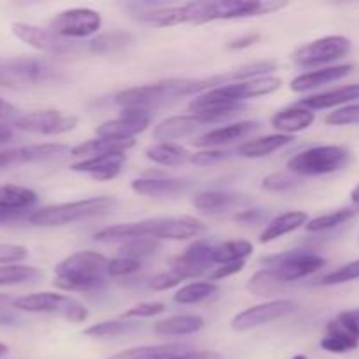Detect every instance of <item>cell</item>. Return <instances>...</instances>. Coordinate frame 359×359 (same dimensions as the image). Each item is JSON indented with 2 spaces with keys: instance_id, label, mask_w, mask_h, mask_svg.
<instances>
[{
  "instance_id": "61",
  "label": "cell",
  "mask_w": 359,
  "mask_h": 359,
  "mask_svg": "<svg viewBox=\"0 0 359 359\" xmlns=\"http://www.w3.org/2000/svg\"><path fill=\"white\" fill-rule=\"evenodd\" d=\"M7 353H9V347H7L6 344H2V342H0V358H4V356H6Z\"/></svg>"
},
{
  "instance_id": "5",
  "label": "cell",
  "mask_w": 359,
  "mask_h": 359,
  "mask_svg": "<svg viewBox=\"0 0 359 359\" xmlns=\"http://www.w3.org/2000/svg\"><path fill=\"white\" fill-rule=\"evenodd\" d=\"M135 238L149 237L156 241H188L200 238L205 235L207 224L193 216H170V217H151V219L137 221Z\"/></svg>"
},
{
  "instance_id": "8",
  "label": "cell",
  "mask_w": 359,
  "mask_h": 359,
  "mask_svg": "<svg viewBox=\"0 0 359 359\" xmlns=\"http://www.w3.org/2000/svg\"><path fill=\"white\" fill-rule=\"evenodd\" d=\"M262 263L266 269L276 270L280 279L284 280V284H290L319 272L326 265V259L323 256L314 255V252L290 251L263 258Z\"/></svg>"
},
{
  "instance_id": "12",
  "label": "cell",
  "mask_w": 359,
  "mask_h": 359,
  "mask_svg": "<svg viewBox=\"0 0 359 359\" xmlns=\"http://www.w3.org/2000/svg\"><path fill=\"white\" fill-rule=\"evenodd\" d=\"M14 126L21 132L37 133V135H62L77 126V118L70 114H62L55 109L35 111L23 114L14 121Z\"/></svg>"
},
{
  "instance_id": "7",
  "label": "cell",
  "mask_w": 359,
  "mask_h": 359,
  "mask_svg": "<svg viewBox=\"0 0 359 359\" xmlns=\"http://www.w3.org/2000/svg\"><path fill=\"white\" fill-rule=\"evenodd\" d=\"M351 48L353 44L344 35H326L300 46L291 58L300 67H321L349 55Z\"/></svg>"
},
{
  "instance_id": "34",
  "label": "cell",
  "mask_w": 359,
  "mask_h": 359,
  "mask_svg": "<svg viewBox=\"0 0 359 359\" xmlns=\"http://www.w3.org/2000/svg\"><path fill=\"white\" fill-rule=\"evenodd\" d=\"M286 286L284 280L280 279L279 273L273 269L258 270L251 279L248 280V291L256 294V297H272L279 293Z\"/></svg>"
},
{
  "instance_id": "54",
  "label": "cell",
  "mask_w": 359,
  "mask_h": 359,
  "mask_svg": "<svg viewBox=\"0 0 359 359\" xmlns=\"http://www.w3.org/2000/svg\"><path fill=\"white\" fill-rule=\"evenodd\" d=\"M337 319H339L342 325H346L351 332L356 333V335L359 337V309L340 312V314L337 316Z\"/></svg>"
},
{
  "instance_id": "33",
  "label": "cell",
  "mask_w": 359,
  "mask_h": 359,
  "mask_svg": "<svg viewBox=\"0 0 359 359\" xmlns=\"http://www.w3.org/2000/svg\"><path fill=\"white\" fill-rule=\"evenodd\" d=\"M139 328L140 323L135 319H114V321H102L88 326L83 333L91 339H114V337L126 335Z\"/></svg>"
},
{
  "instance_id": "2",
  "label": "cell",
  "mask_w": 359,
  "mask_h": 359,
  "mask_svg": "<svg viewBox=\"0 0 359 359\" xmlns=\"http://www.w3.org/2000/svg\"><path fill=\"white\" fill-rule=\"evenodd\" d=\"M116 200L111 196H95V198L77 200V202L56 203V205L42 207L34 210L28 217V223L37 228H56L67 224L79 223V221L91 219L107 214L114 209Z\"/></svg>"
},
{
  "instance_id": "28",
  "label": "cell",
  "mask_w": 359,
  "mask_h": 359,
  "mask_svg": "<svg viewBox=\"0 0 359 359\" xmlns=\"http://www.w3.org/2000/svg\"><path fill=\"white\" fill-rule=\"evenodd\" d=\"M307 223L309 217L307 212H304V210H290V212H284L280 216L273 217L266 224V228L259 235V242L262 244H269V242L276 241V238H280L284 235L291 233V231L298 230L300 226H305Z\"/></svg>"
},
{
  "instance_id": "57",
  "label": "cell",
  "mask_w": 359,
  "mask_h": 359,
  "mask_svg": "<svg viewBox=\"0 0 359 359\" xmlns=\"http://www.w3.org/2000/svg\"><path fill=\"white\" fill-rule=\"evenodd\" d=\"M177 359H223V356L214 351H189V353L179 354Z\"/></svg>"
},
{
  "instance_id": "20",
  "label": "cell",
  "mask_w": 359,
  "mask_h": 359,
  "mask_svg": "<svg viewBox=\"0 0 359 359\" xmlns=\"http://www.w3.org/2000/svg\"><path fill=\"white\" fill-rule=\"evenodd\" d=\"M258 128V121L231 123V125L209 130V132H205L203 135H200L198 139L193 140V146L207 147V149H217V147L228 146V144L235 142V140L238 139H244L245 135H249V133L255 132V130Z\"/></svg>"
},
{
  "instance_id": "30",
  "label": "cell",
  "mask_w": 359,
  "mask_h": 359,
  "mask_svg": "<svg viewBox=\"0 0 359 359\" xmlns=\"http://www.w3.org/2000/svg\"><path fill=\"white\" fill-rule=\"evenodd\" d=\"M205 321L200 316H174L154 323V333L160 337H186L195 335L203 330Z\"/></svg>"
},
{
  "instance_id": "31",
  "label": "cell",
  "mask_w": 359,
  "mask_h": 359,
  "mask_svg": "<svg viewBox=\"0 0 359 359\" xmlns=\"http://www.w3.org/2000/svg\"><path fill=\"white\" fill-rule=\"evenodd\" d=\"M144 154H146L147 160L161 165V167H177V165L189 161V156H191L184 147L177 146L174 142L153 144V146L144 149Z\"/></svg>"
},
{
  "instance_id": "6",
  "label": "cell",
  "mask_w": 359,
  "mask_h": 359,
  "mask_svg": "<svg viewBox=\"0 0 359 359\" xmlns=\"http://www.w3.org/2000/svg\"><path fill=\"white\" fill-rule=\"evenodd\" d=\"M13 307L21 312H30V314H56L70 323H84L90 316L88 309L81 302L74 298L65 297L60 293H32L27 297H21L13 302Z\"/></svg>"
},
{
  "instance_id": "25",
  "label": "cell",
  "mask_w": 359,
  "mask_h": 359,
  "mask_svg": "<svg viewBox=\"0 0 359 359\" xmlns=\"http://www.w3.org/2000/svg\"><path fill=\"white\" fill-rule=\"evenodd\" d=\"M319 346H321V349L326 351V353L346 354L358 349L359 337L335 318L326 325V335L323 337Z\"/></svg>"
},
{
  "instance_id": "11",
  "label": "cell",
  "mask_w": 359,
  "mask_h": 359,
  "mask_svg": "<svg viewBox=\"0 0 359 359\" xmlns=\"http://www.w3.org/2000/svg\"><path fill=\"white\" fill-rule=\"evenodd\" d=\"M294 309H297V304L293 300H287V298L265 302V304L245 309L241 314L235 316L231 319V330L238 333L256 330L259 326L270 325V323L277 321V319L286 318L291 312H294Z\"/></svg>"
},
{
  "instance_id": "40",
  "label": "cell",
  "mask_w": 359,
  "mask_h": 359,
  "mask_svg": "<svg viewBox=\"0 0 359 359\" xmlns=\"http://www.w3.org/2000/svg\"><path fill=\"white\" fill-rule=\"evenodd\" d=\"M161 248V242L156 241V238H149V237H140V238H133V241L123 242V245L119 248V252L125 258H132V259H139L142 262L144 258H149V256L156 255Z\"/></svg>"
},
{
  "instance_id": "15",
  "label": "cell",
  "mask_w": 359,
  "mask_h": 359,
  "mask_svg": "<svg viewBox=\"0 0 359 359\" xmlns=\"http://www.w3.org/2000/svg\"><path fill=\"white\" fill-rule=\"evenodd\" d=\"M69 153L70 149L65 144H30V146L4 149L0 151V170L25 163H35V161L53 160Z\"/></svg>"
},
{
  "instance_id": "52",
  "label": "cell",
  "mask_w": 359,
  "mask_h": 359,
  "mask_svg": "<svg viewBox=\"0 0 359 359\" xmlns=\"http://www.w3.org/2000/svg\"><path fill=\"white\" fill-rule=\"evenodd\" d=\"M266 219V212L263 209H245L235 216V221L242 224H259Z\"/></svg>"
},
{
  "instance_id": "21",
  "label": "cell",
  "mask_w": 359,
  "mask_h": 359,
  "mask_svg": "<svg viewBox=\"0 0 359 359\" xmlns=\"http://www.w3.org/2000/svg\"><path fill=\"white\" fill-rule=\"evenodd\" d=\"M354 65L351 63H344V65H333V67H323V69L311 70V72L300 74L291 81L290 88L294 93H305V91L316 90V88L326 86L330 83H337V81L344 79L353 72Z\"/></svg>"
},
{
  "instance_id": "43",
  "label": "cell",
  "mask_w": 359,
  "mask_h": 359,
  "mask_svg": "<svg viewBox=\"0 0 359 359\" xmlns=\"http://www.w3.org/2000/svg\"><path fill=\"white\" fill-rule=\"evenodd\" d=\"M356 279H359V259L347 263V265L340 266V269L333 270V272L326 273V276L319 280V284H321V286H339V284H346Z\"/></svg>"
},
{
  "instance_id": "22",
  "label": "cell",
  "mask_w": 359,
  "mask_h": 359,
  "mask_svg": "<svg viewBox=\"0 0 359 359\" xmlns=\"http://www.w3.org/2000/svg\"><path fill=\"white\" fill-rule=\"evenodd\" d=\"M130 188L139 195L160 198V196H174L188 191L191 188V182L188 179L179 177H140L133 179Z\"/></svg>"
},
{
  "instance_id": "62",
  "label": "cell",
  "mask_w": 359,
  "mask_h": 359,
  "mask_svg": "<svg viewBox=\"0 0 359 359\" xmlns=\"http://www.w3.org/2000/svg\"><path fill=\"white\" fill-rule=\"evenodd\" d=\"M291 359H309V358H307V356H304V354H297V356L291 358Z\"/></svg>"
},
{
  "instance_id": "35",
  "label": "cell",
  "mask_w": 359,
  "mask_h": 359,
  "mask_svg": "<svg viewBox=\"0 0 359 359\" xmlns=\"http://www.w3.org/2000/svg\"><path fill=\"white\" fill-rule=\"evenodd\" d=\"M252 244L248 241H228L214 248V263L216 265H230V263L244 262L252 255Z\"/></svg>"
},
{
  "instance_id": "42",
  "label": "cell",
  "mask_w": 359,
  "mask_h": 359,
  "mask_svg": "<svg viewBox=\"0 0 359 359\" xmlns=\"http://www.w3.org/2000/svg\"><path fill=\"white\" fill-rule=\"evenodd\" d=\"M132 42V35L125 32H111V34L97 35L90 42V49L93 53H114L126 48Z\"/></svg>"
},
{
  "instance_id": "16",
  "label": "cell",
  "mask_w": 359,
  "mask_h": 359,
  "mask_svg": "<svg viewBox=\"0 0 359 359\" xmlns=\"http://www.w3.org/2000/svg\"><path fill=\"white\" fill-rule=\"evenodd\" d=\"M279 77H259V79L251 81H242V83H230L223 84V86L212 88L214 93L221 97L223 100L230 102V104H242L244 100L249 98H258L265 97V95L273 93L280 88Z\"/></svg>"
},
{
  "instance_id": "56",
  "label": "cell",
  "mask_w": 359,
  "mask_h": 359,
  "mask_svg": "<svg viewBox=\"0 0 359 359\" xmlns=\"http://www.w3.org/2000/svg\"><path fill=\"white\" fill-rule=\"evenodd\" d=\"M262 39V35L259 34H245L242 35V37L235 39V41H231L230 44H228V49H245V48H251L252 44H256V42Z\"/></svg>"
},
{
  "instance_id": "23",
  "label": "cell",
  "mask_w": 359,
  "mask_h": 359,
  "mask_svg": "<svg viewBox=\"0 0 359 359\" xmlns=\"http://www.w3.org/2000/svg\"><path fill=\"white\" fill-rule=\"evenodd\" d=\"M359 100V83L347 84V86L337 88V90L325 91V93L311 95L300 102L302 107H307L311 111H319V109H333L344 107L353 102Z\"/></svg>"
},
{
  "instance_id": "60",
  "label": "cell",
  "mask_w": 359,
  "mask_h": 359,
  "mask_svg": "<svg viewBox=\"0 0 359 359\" xmlns=\"http://www.w3.org/2000/svg\"><path fill=\"white\" fill-rule=\"evenodd\" d=\"M9 304L13 305V300L7 294H0V309H6Z\"/></svg>"
},
{
  "instance_id": "4",
  "label": "cell",
  "mask_w": 359,
  "mask_h": 359,
  "mask_svg": "<svg viewBox=\"0 0 359 359\" xmlns=\"http://www.w3.org/2000/svg\"><path fill=\"white\" fill-rule=\"evenodd\" d=\"M351 161V151L344 146H314L287 160L290 174L298 177H318L335 174Z\"/></svg>"
},
{
  "instance_id": "37",
  "label": "cell",
  "mask_w": 359,
  "mask_h": 359,
  "mask_svg": "<svg viewBox=\"0 0 359 359\" xmlns=\"http://www.w3.org/2000/svg\"><path fill=\"white\" fill-rule=\"evenodd\" d=\"M181 347L177 346H144L121 351L107 359H177Z\"/></svg>"
},
{
  "instance_id": "17",
  "label": "cell",
  "mask_w": 359,
  "mask_h": 359,
  "mask_svg": "<svg viewBox=\"0 0 359 359\" xmlns=\"http://www.w3.org/2000/svg\"><path fill=\"white\" fill-rule=\"evenodd\" d=\"M212 125V121L203 116L186 114V116H172L158 123L153 130V139L158 142H174V140L186 139V137L195 135L205 126Z\"/></svg>"
},
{
  "instance_id": "14",
  "label": "cell",
  "mask_w": 359,
  "mask_h": 359,
  "mask_svg": "<svg viewBox=\"0 0 359 359\" xmlns=\"http://www.w3.org/2000/svg\"><path fill=\"white\" fill-rule=\"evenodd\" d=\"M214 265V245L207 241H195L184 252L168 259L170 270L182 273L186 279L200 277Z\"/></svg>"
},
{
  "instance_id": "41",
  "label": "cell",
  "mask_w": 359,
  "mask_h": 359,
  "mask_svg": "<svg viewBox=\"0 0 359 359\" xmlns=\"http://www.w3.org/2000/svg\"><path fill=\"white\" fill-rule=\"evenodd\" d=\"M276 69H277V63L270 62V60H265V62H255V63H249V65L238 67L237 70L226 72V81L228 84H230V81H233V83H242V81L269 77V74L273 72Z\"/></svg>"
},
{
  "instance_id": "24",
  "label": "cell",
  "mask_w": 359,
  "mask_h": 359,
  "mask_svg": "<svg viewBox=\"0 0 359 359\" xmlns=\"http://www.w3.org/2000/svg\"><path fill=\"white\" fill-rule=\"evenodd\" d=\"M248 202L244 195L233 191H200L193 196L191 203L196 210L203 214H219L244 205Z\"/></svg>"
},
{
  "instance_id": "50",
  "label": "cell",
  "mask_w": 359,
  "mask_h": 359,
  "mask_svg": "<svg viewBox=\"0 0 359 359\" xmlns=\"http://www.w3.org/2000/svg\"><path fill=\"white\" fill-rule=\"evenodd\" d=\"M28 258V249L18 244H0V265H20Z\"/></svg>"
},
{
  "instance_id": "49",
  "label": "cell",
  "mask_w": 359,
  "mask_h": 359,
  "mask_svg": "<svg viewBox=\"0 0 359 359\" xmlns=\"http://www.w3.org/2000/svg\"><path fill=\"white\" fill-rule=\"evenodd\" d=\"M182 280H186V277L182 276V273L168 269L167 272H161L158 273V276H154L153 279H151L149 286L153 291H167V290H172V287L179 286Z\"/></svg>"
},
{
  "instance_id": "10",
  "label": "cell",
  "mask_w": 359,
  "mask_h": 359,
  "mask_svg": "<svg viewBox=\"0 0 359 359\" xmlns=\"http://www.w3.org/2000/svg\"><path fill=\"white\" fill-rule=\"evenodd\" d=\"M49 70L44 63L32 58L0 60V88L25 90L35 86L48 77Z\"/></svg>"
},
{
  "instance_id": "32",
  "label": "cell",
  "mask_w": 359,
  "mask_h": 359,
  "mask_svg": "<svg viewBox=\"0 0 359 359\" xmlns=\"http://www.w3.org/2000/svg\"><path fill=\"white\" fill-rule=\"evenodd\" d=\"M39 202L34 189L18 184L0 186V209L6 210H30Z\"/></svg>"
},
{
  "instance_id": "26",
  "label": "cell",
  "mask_w": 359,
  "mask_h": 359,
  "mask_svg": "<svg viewBox=\"0 0 359 359\" xmlns=\"http://www.w3.org/2000/svg\"><path fill=\"white\" fill-rule=\"evenodd\" d=\"M314 119L316 114L311 109L302 107V105H293V107L280 109L279 112L272 116L270 121H272L273 128L279 130V133L291 135V133H298L311 128Z\"/></svg>"
},
{
  "instance_id": "13",
  "label": "cell",
  "mask_w": 359,
  "mask_h": 359,
  "mask_svg": "<svg viewBox=\"0 0 359 359\" xmlns=\"http://www.w3.org/2000/svg\"><path fill=\"white\" fill-rule=\"evenodd\" d=\"M151 125V112L147 109H121L119 118L111 119V121L102 123L97 126L95 133L102 139H118L130 140L135 139V135L146 132L147 126Z\"/></svg>"
},
{
  "instance_id": "29",
  "label": "cell",
  "mask_w": 359,
  "mask_h": 359,
  "mask_svg": "<svg viewBox=\"0 0 359 359\" xmlns=\"http://www.w3.org/2000/svg\"><path fill=\"white\" fill-rule=\"evenodd\" d=\"M293 142V135H284V133H276V135H265L259 139H252L238 146L237 154L242 158H265L270 156L276 151L290 146Z\"/></svg>"
},
{
  "instance_id": "39",
  "label": "cell",
  "mask_w": 359,
  "mask_h": 359,
  "mask_svg": "<svg viewBox=\"0 0 359 359\" xmlns=\"http://www.w3.org/2000/svg\"><path fill=\"white\" fill-rule=\"evenodd\" d=\"M42 277V272L28 265H4L0 266V287L20 286V284L35 283Z\"/></svg>"
},
{
  "instance_id": "44",
  "label": "cell",
  "mask_w": 359,
  "mask_h": 359,
  "mask_svg": "<svg viewBox=\"0 0 359 359\" xmlns=\"http://www.w3.org/2000/svg\"><path fill=\"white\" fill-rule=\"evenodd\" d=\"M326 125L332 126H351L359 125V104H349L335 109L325 118Z\"/></svg>"
},
{
  "instance_id": "59",
  "label": "cell",
  "mask_w": 359,
  "mask_h": 359,
  "mask_svg": "<svg viewBox=\"0 0 359 359\" xmlns=\"http://www.w3.org/2000/svg\"><path fill=\"white\" fill-rule=\"evenodd\" d=\"M351 202H353L356 207H359V184L353 189V191H351Z\"/></svg>"
},
{
  "instance_id": "47",
  "label": "cell",
  "mask_w": 359,
  "mask_h": 359,
  "mask_svg": "<svg viewBox=\"0 0 359 359\" xmlns=\"http://www.w3.org/2000/svg\"><path fill=\"white\" fill-rule=\"evenodd\" d=\"M233 156L231 151L226 149H205L200 151V153H195L189 156V161L198 167H209V165H216L221 163V161H226Z\"/></svg>"
},
{
  "instance_id": "19",
  "label": "cell",
  "mask_w": 359,
  "mask_h": 359,
  "mask_svg": "<svg viewBox=\"0 0 359 359\" xmlns=\"http://www.w3.org/2000/svg\"><path fill=\"white\" fill-rule=\"evenodd\" d=\"M125 161V153H111L77 161V163L70 165V170L77 172V174L91 175L97 181H111V179L118 177Z\"/></svg>"
},
{
  "instance_id": "27",
  "label": "cell",
  "mask_w": 359,
  "mask_h": 359,
  "mask_svg": "<svg viewBox=\"0 0 359 359\" xmlns=\"http://www.w3.org/2000/svg\"><path fill=\"white\" fill-rule=\"evenodd\" d=\"M135 139L130 140H118V139H102V137H97V139L86 140V142L79 144V146L72 147L70 149V156L74 158H95V156H104V154L111 153H126L132 147H135Z\"/></svg>"
},
{
  "instance_id": "55",
  "label": "cell",
  "mask_w": 359,
  "mask_h": 359,
  "mask_svg": "<svg viewBox=\"0 0 359 359\" xmlns=\"http://www.w3.org/2000/svg\"><path fill=\"white\" fill-rule=\"evenodd\" d=\"M32 212H34V210H6V209H0V224H11V223H18V221L28 219Z\"/></svg>"
},
{
  "instance_id": "58",
  "label": "cell",
  "mask_w": 359,
  "mask_h": 359,
  "mask_svg": "<svg viewBox=\"0 0 359 359\" xmlns=\"http://www.w3.org/2000/svg\"><path fill=\"white\" fill-rule=\"evenodd\" d=\"M14 139V132L11 126H0V144L11 142Z\"/></svg>"
},
{
  "instance_id": "51",
  "label": "cell",
  "mask_w": 359,
  "mask_h": 359,
  "mask_svg": "<svg viewBox=\"0 0 359 359\" xmlns=\"http://www.w3.org/2000/svg\"><path fill=\"white\" fill-rule=\"evenodd\" d=\"M245 266L244 262H238V263H230V265H221L216 266L214 270L209 272V279L210 280H221V279H226V277L235 276V273L242 272Z\"/></svg>"
},
{
  "instance_id": "45",
  "label": "cell",
  "mask_w": 359,
  "mask_h": 359,
  "mask_svg": "<svg viewBox=\"0 0 359 359\" xmlns=\"http://www.w3.org/2000/svg\"><path fill=\"white\" fill-rule=\"evenodd\" d=\"M300 184L297 177L293 174H287V172H276V174H270L263 179V189L272 193H283L290 191V189L297 188Z\"/></svg>"
},
{
  "instance_id": "48",
  "label": "cell",
  "mask_w": 359,
  "mask_h": 359,
  "mask_svg": "<svg viewBox=\"0 0 359 359\" xmlns=\"http://www.w3.org/2000/svg\"><path fill=\"white\" fill-rule=\"evenodd\" d=\"M167 311V305L161 302H149V304H139L135 307L123 312L121 319H140V318H154Z\"/></svg>"
},
{
  "instance_id": "38",
  "label": "cell",
  "mask_w": 359,
  "mask_h": 359,
  "mask_svg": "<svg viewBox=\"0 0 359 359\" xmlns=\"http://www.w3.org/2000/svg\"><path fill=\"white\" fill-rule=\"evenodd\" d=\"M358 214L356 209H351V207H346V209L333 210V212L323 214V216L314 217V219L309 221L305 224V230L311 231V233H321V231L333 230V228H339L340 224H346L347 221L353 219Z\"/></svg>"
},
{
  "instance_id": "18",
  "label": "cell",
  "mask_w": 359,
  "mask_h": 359,
  "mask_svg": "<svg viewBox=\"0 0 359 359\" xmlns=\"http://www.w3.org/2000/svg\"><path fill=\"white\" fill-rule=\"evenodd\" d=\"M11 30H13V34L16 35L21 42H25V44L30 46V48L37 49V51L62 53L69 49L65 39H60L58 35L53 34L49 28L23 23V21H14V23L11 25Z\"/></svg>"
},
{
  "instance_id": "3",
  "label": "cell",
  "mask_w": 359,
  "mask_h": 359,
  "mask_svg": "<svg viewBox=\"0 0 359 359\" xmlns=\"http://www.w3.org/2000/svg\"><path fill=\"white\" fill-rule=\"evenodd\" d=\"M286 6L287 2L279 0H198L193 2V13L195 25H203L217 20L263 16L284 9Z\"/></svg>"
},
{
  "instance_id": "36",
  "label": "cell",
  "mask_w": 359,
  "mask_h": 359,
  "mask_svg": "<svg viewBox=\"0 0 359 359\" xmlns=\"http://www.w3.org/2000/svg\"><path fill=\"white\" fill-rule=\"evenodd\" d=\"M217 291L219 286L216 283H189L174 294V302L179 305H195L212 298Z\"/></svg>"
},
{
  "instance_id": "9",
  "label": "cell",
  "mask_w": 359,
  "mask_h": 359,
  "mask_svg": "<svg viewBox=\"0 0 359 359\" xmlns=\"http://www.w3.org/2000/svg\"><path fill=\"white\" fill-rule=\"evenodd\" d=\"M48 28L60 39H86L100 30L102 16L88 7H74L56 14Z\"/></svg>"
},
{
  "instance_id": "1",
  "label": "cell",
  "mask_w": 359,
  "mask_h": 359,
  "mask_svg": "<svg viewBox=\"0 0 359 359\" xmlns=\"http://www.w3.org/2000/svg\"><path fill=\"white\" fill-rule=\"evenodd\" d=\"M109 259L95 251H79L67 256L55 266V284L58 290L90 293L107 283Z\"/></svg>"
},
{
  "instance_id": "46",
  "label": "cell",
  "mask_w": 359,
  "mask_h": 359,
  "mask_svg": "<svg viewBox=\"0 0 359 359\" xmlns=\"http://www.w3.org/2000/svg\"><path fill=\"white\" fill-rule=\"evenodd\" d=\"M142 266V262L132 258H125V256H118L114 259H109L107 276L109 277H128L132 273H137Z\"/></svg>"
},
{
  "instance_id": "53",
  "label": "cell",
  "mask_w": 359,
  "mask_h": 359,
  "mask_svg": "<svg viewBox=\"0 0 359 359\" xmlns=\"http://www.w3.org/2000/svg\"><path fill=\"white\" fill-rule=\"evenodd\" d=\"M20 118V111L13 104L0 98V126H11Z\"/></svg>"
}]
</instances>
